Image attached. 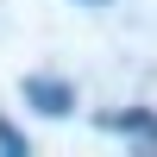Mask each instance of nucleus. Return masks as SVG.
I'll return each mask as SVG.
<instances>
[{
  "label": "nucleus",
  "instance_id": "f257e3e1",
  "mask_svg": "<svg viewBox=\"0 0 157 157\" xmlns=\"http://www.w3.org/2000/svg\"><path fill=\"white\" fill-rule=\"evenodd\" d=\"M25 101H38L44 113H69V107H75V88H63V82H44V75H32V82H25Z\"/></svg>",
  "mask_w": 157,
  "mask_h": 157
},
{
  "label": "nucleus",
  "instance_id": "f03ea898",
  "mask_svg": "<svg viewBox=\"0 0 157 157\" xmlns=\"http://www.w3.org/2000/svg\"><path fill=\"white\" fill-rule=\"evenodd\" d=\"M0 151H13V157H25V138H19V132H13V126H6V120H0Z\"/></svg>",
  "mask_w": 157,
  "mask_h": 157
}]
</instances>
